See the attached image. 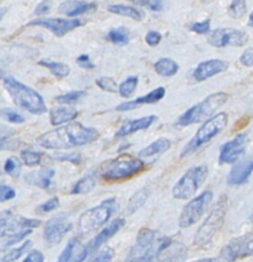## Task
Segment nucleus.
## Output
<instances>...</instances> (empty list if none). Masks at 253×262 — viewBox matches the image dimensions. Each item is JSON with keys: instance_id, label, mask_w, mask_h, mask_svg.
Instances as JSON below:
<instances>
[{"instance_id": "nucleus-1", "label": "nucleus", "mask_w": 253, "mask_h": 262, "mask_svg": "<svg viewBox=\"0 0 253 262\" xmlns=\"http://www.w3.org/2000/svg\"><path fill=\"white\" fill-rule=\"evenodd\" d=\"M98 139L99 131L94 127H86L80 122H70L41 134L38 144L41 148L60 151L86 145Z\"/></svg>"}, {"instance_id": "nucleus-2", "label": "nucleus", "mask_w": 253, "mask_h": 262, "mask_svg": "<svg viewBox=\"0 0 253 262\" xmlns=\"http://www.w3.org/2000/svg\"><path fill=\"white\" fill-rule=\"evenodd\" d=\"M3 85L19 108L25 109L30 113L36 114V116L44 114L48 111L43 97L33 88L22 84L14 77H4Z\"/></svg>"}, {"instance_id": "nucleus-3", "label": "nucleus", "mask_w": 253, "mask_h": 262, "mask_svg": "<svg viewBox=\"0 0 253 262\" xmlns=\"http://www.w3.org/2000/svg\"><path fill=\"white\" fill-rule=\"evenodd\" d=\"M145 168V163L142 158H136L131 154L123 153L113 160L106 161L102 165L101 178L106 181H122L133 178L136 173L142 172Z\"/></svg>"}, {"instance_id": "nucleus-4", "label": "nucleus", "mask_w": 253, "mask_h": 262, "mask_svg": "<svg viewBox=\"0 0 253 262\" xmlns=\"http://www.w3.org/2000/svg\"><path fill=\"white\" fill-rule=\"evenodd\" d=\"M229 100V95L226 93H213L204 98L202 102L197 103L196 106L191 107L179 117L176 124L179 126H191V125L199 124L206 120L211 119L216 111L221 108Z\"/></svg>"}, {"instance_id": "nucleus-5", "label": "nucleus", "mask_w": 253, "mask_h": 262, "mask_svg": "<svg viewBox=\"0 0 253 262\" xmlns=\"http://www.w3.org/2000/svg\"><path fill=\"white\" fill-rule=\"evenodd\" d=\"M117 211V200L116 198H108L99 203L98 206L93 208H89L84 214L80 216L79 222H77V229H79L80 235L85 237L91 232L97 231L102 226L109 221L112 215Z\"/></svg>"}, {"instance_id": "nucleus-6", "label": "nucleus", "mask_w": 253, "mask_h": 262, "mask_svg": "<svg viewBox=\"0 0 253 262\" xmlns=\"http://www.w3.org/2000/svg\"><path fill=\"white\" fill-rule=\"evenodd\" d=\"M226 211H228V197L221 195L217 203L211 210L210 215L207 216L203 224L197 230L196 237H194V246L204 247L212 241L213 237L223 227L226 217Z\"/></svg>"}, {"instance_id": "nucleus-7", "label": "nucleus", "mask_w": 253, "mask_h": 262, "mask_svg": "<svg viewBox=\"0 0 253 262\" xmlns=\"http://www.w3.org/2000/svg\"><path fill=\"white\" fill-rule=\"evenodd\" d=\"M228 121L229 117L225 112H220V113L217 114H213L211 119L206 120L204 124L198 129V131L194 134L193 138L189 140V143L184 147L180 157L189 156V154L194 153V152L198 151L199 148H202L204 144L212 140L215 136H217L218 134L225 129L226 125H228Z\"/></svg>"}, {"instance_id": "nucleus-8", "label": "nucleus", "mask_w": 253, "mask_h": 262, "mask_svg": "<svg viewBox=\"0 0 253 262\" xmlns=\"http://www.w3.org/2000/svg\"><path fill=\"white\" fill-rule=\"evenodd\" d=\"M207 176H208V167L206 165H198L189 168L172 188V197L179 200H185L194 197L206 181Z\"/></svg>"}, {"instance_id": "nucleus-9", "label": "nucleus", "mask_w": 253, "mask_h": 262, "mask_svg": "<svg viewBox=\"0 0 253 262\" xmlns=\"http://www.w3.org/2000/svg\"><path fill=\"white\" fill-rule=\"evenodd\" d=\"M212 198L213 193L211 190H204L203 193L189 200V203L184 206L181 214H180L179 226L185 229V227L193 226L194 224H197L208 210Z\"/></svg>"}, {"instance_id": "nucleus-10", "label": "nucleus", "mask_w": 253, "mask_h": 262, "mask_svg": "<svg viewBox=\"0 0 253 262\" xmlns=\"http://www.w3.org/2000/svg\"><path fill=\"white\" fill-rule=\"evenodd\" d=\"M220 256L226 262H234L237 259L253 256V230L232 239L224 247Z\"/></svg>"}, {"instance_id": "nucleus-11", "label": "nucleus", "mask_w": 253, "mask_h": 262, "mask_svg": "<svg viewBox=\"0 0 253 262\" xmlns=\"http://www.w3.org/2000/svg\"><path fill=\"white\" fill-rule=\"evenodd\" d=\"M72 222L70 221L65 214H58L53 216L52 219L48 220L45 227H44V241L47 242L48 246H57L63 238L66 237L68 231H71Z\"/></svg>"}, {"instance_id": "nucleus-12", "label": "nucleus", "mask_w": 253, "mask_h": 262, "mask_svg": "<svg viewBox=\"0 0 253 262\" xmlns=\"http://www.w3.org/2000/svg\"><path fill=\"white\" fill-rule=\"evenodd\" d=\"M82 21L79 18H45V17H41V18H36L28 22L27 26H40V27L49 30L58 38H62L68 33L74 31L75 28L80 27Z\"/></svg>"}, {"instance_id": "nucleus-13", "label": "nucleus", "mask_w": 253, "mask_h": 262, "mask_svg": "<svg viewBox=\"0 0 253 262\" xmlns=\"http://www.w3.org/2000/svg\"><path fill=\"white\" fill-rule=\"evenodd\" d=\"M248 43V35L237 28H216L210 34L208 44L216 48L224 46H243Z\"/></svg>"}, {"instance_id": "nucleus-14", "label": "nucleus", "mask_w": 253, "mask_h": 262, "mask_svg": "<svg viewBox=\"0 0 253 262\" xmlns=\"http://www.w3.org/2000/svg\"><path fill=\"white\" fill-rule=\"evenodd\" d=\"M248 141H249V138L247 134H239L234 139L224 144L220 149V154H218V163L230 165V163L237 162L244 154Z\"/></svg>"}, {"instance_id": "nucleus-15", "label": "nucleus", "mask_w": 253, "mask_h": 262, "mask_svg": "<svg viewBox=\"0 0 253 262\" xmlns=\"http://www.w3.org/2000/svg\"><path fill=\"white\" fill-rule=\"evenodd\" d=\"M229 68V63L223 60H210L206 62L199 63L193 71V78L196 81H206L208 78L218 75L221 72H225Z\"/></svg>"}, {"instance_id": "nucleus-16", "label": "nucleus", "mask_w": 253, "mask_h": 262, "mask_svg": "<svg viewBox=\"0 0 253 262\" xmlns=\"http://www.w3.org/2000/svg\"><path fill=\"white\" fill-rule=\"evenodd\" d=\"M166 95V89L164 86L155 88L152 92L148 93V94L143 95V97L136 98L134 100H128V102L121 103L120 106H117L116 111L118 112H126V111H133V109L139 108V107L145 106V104H154L158 103L160 100H162Z\"/></svg>"}, {"instance_id": "nucleus-17", "label": "nucleus", "mask_w": 253, "mask_h": 262, "mask_svg": "<svg viewBox=\"0 0 253 262\" xmlns=\"http://www.w3.org/2000/svg\"><path fill=\"white\" fill-rule=\"evenodd\" d=\"M253 172V154L243 158L242 161H237L228 176L229 185H242L247 183L249 176Z\"/></svg>"}, {"instance_id": "nucleus-18", "label": "nucleus", "mask_w": 253, "mask_h": 262, "mask_svg": "<svg viewBox=\"0 0 253 262\" xmlns=\"http://www.w3.org/2000/svg\"><path fill=\"white\" fill-rule=\"evenodd\" d=\"M123 225H125V220L123 219H116L112 222H109L104 229L101 230V232H98V234L87 243V248H89L90 253L98 251L103 244H106L109 239L113 238L114 235L122 229Z\"/></svg>"}, {"instance_id": "nucleus-19", "label": "nucleus", "mask_w": 253, "mask_h": 262, "mask_svg": "<svg viewBox=\"0 0 253 262\" xmlns=\"http://www.w3.org/2000/svg\"><path fill=\"white\" fill-rule=\"evenodd\" d=\"M89 254L87 244H82L77 238H72L68 241L57 262H84Z\"/></svg>"}, {"instance_id": "nucleus-20", "label": "nucleus", "mask_w": 253, "mask_h": 262, "mask_svg": "<svg viewBox=\"0 0 253 262\" xmlns=\"http://www.w3.org/2000/svg\"><path fill=\"white\" fill-rule=\"evenodd\" d=\"M40 220L35 219H27V217H12L2 229H0V238H7L9 235L17 234L19 231L28 229H35V227L40 226Z\"/></svg>"}, {"instance_id": "nucleus-21", "label": "nucleus", "mask_w": 253, "mask_h": 262, "mask_svg": "<svg viewBox=\"0 0 253 262\" xmlns=\"http://www.w3.org/2000/svg\"><path fill=\"white\" fill-rule=\"evenodd\" d=\"M97 9L96 3L82 2V0H65L59 6V12L68 18H76L82 14L90 13Z\"/></svg>"}, {"instance_id": "nucleus-22", "label": "nucleus", "mask_w": 253, "mask_h": 262, "mask_svg": "<svg viewBox=\"0 0 253 262\" xmlns=\"http://www.w3.org/2000/svg\"><path fill=\"white\" fill-rule=\"evenodd\" d=\"M157 120L155 116H145L140 117V119L136 120H129L125 124H122V126L117 130L116 133V138H126V136L131 135V134H135L136 131H142V130H147L154 124V121Z\"/></svg>"}, {"instance_id": "nucleus-23", "label": "nucleus", "mask_w": 253, "mask_h": 262, "mask_svg": "<svg viewBox=\"0 0 253 262\" xmlns=\"http://www.w3.org/2000/svg\"><path fill=\"white\" fill-rule=\"evenodd\" d=\"M171 145L172 143L170 139L160 138L153 141L152 144H149L148 147L143 148L139 152V158H142V160H152V158L160 157L161 154H164L165 152L169 151L171 148Z\"/></svg>"}, {"instance_id": "nucleus-24", "label": "nucleus", "mask_w": 253, "mask_h": 262, "mask_svg": "<svg viewBox=\"0 0 253 262\" xmlns=\"http://www.w3.org/2000/svg\"><path fill=\"white\" fill-rule=\"evenodd\" d=\"M55 176V171L53 168L45 167L36 172H30L26 175V181L31 185L41 188V189H48L52 185L53 178Z\"/></svg>"}, {"instance_id": "nucleus-25", "label": "nucleus", "mask_w": 253, "mask_h": 262, "mask_svg": "<svg viewBox=\"0 0 253 262\" xmlns=\"http://www.w3.org/2000/svg\"><path fill=\"white\" fill-rule=\"evenodd\" d=\"M79 116L75 109L70 108V107H57V108H52L49 112L50 124L53 126H60L63 124H67L70 121H74L76 117Z\"/></svg>"}, {"instance_id": "nucleus-26", "label": "nucleus", "mask_w": 253, "mask_h": 262, "mask_svg": "<svg viewBox=\"0 0 253 262\" xmlns=\"http://www.w3.org/2000/svg\"><path fill=\"white\" fill-rule=\"evenodd\" d=\"M107 9L111 13L117 14V16L128 17V18L135 19V21H142L144 18V12L142 9L135 8V7L131 6H126V4H112Z\"/></svg>"}, {"instance_id": "nucleus-27", "label": "nucleus", "mask_w": 253, "mask_h": 262, "mask_svg": "<svg viewBox=\"0 0 253 262\" xmlns=\"http://www.w3.org/2000/svg\"><path fill=\"white\" fill-rule=\"evenodd\" d=\"M148 198H149V189H148L147 187L140 188L138 192L134 193V194L131 195L130 199H129L128 206H126V212H128V215L135 214L139 208H142L143 206L145 205Z\"/></svg>"}, {"instance_id": "nucleus-28", "label": "nucleus", "mask_w": 253, "mask_h": 262, "mask_svg": "<svg viewBox=\"0 0 253 262\" xmlns=\"http://www.w3.org/2000/svg\"><path fill=\"white\" fill-rule=\"evenodd\" d=\"M39 65L45 67L47 70H49L50 73L54 75L58 80L66 78L70 73H71V68H70V66L62 62H55V61H50V60H40L39 61Z\"/></svg>"}, {"instance_id": "nucleus-29", "label": "nucleus", "mask_w": 253, "mask_h": 262, "mask_svg": "<svg viewBox=\"0 0 253 262\" xmlns=\"http://www.w3.org/2000/svg\"><path fill=\"white\" fill-rule=\"evenodd\" d=\"M154 71L162 77H172L179 71V65L171 58H161L154 63Z\"/></svg>"}, {"instance_id": "nucleus-30", "label": "nucleus", "mask_w": 253, "mask_h": 262, "mask_svg": "<svg viewBox=\"0 0 253 262\" xmlns=\"http://www.w3.org/2000/svg\"><path fill=\"white\" fill-rule=\"evenodd\" d=\"M97 187V179L94 175H86L75 183L71 194H87Z\"/></svg>"}, {"instance_id": "nucleus-31", "label": "nucleus", "mask_w": 253, "mask_h": 262, "mask_svg": "<svg viewBox=\"0 0 253 262\" xmlns=\"http://www.w3.org/2000/svg\"><path fill=\"white\" fill-rule=\"evenodd\" d=\"M31 242L27 241L25 242L23 244H21L19 247H17V248H12L9 249V251H7L6 253H3L2 256H0V262H14L17 261L18 258H21L23 254L26 253V252L30 249L31 247Z\"/></svg>"}, {"instance_id": "nucleus-32", "label": "nucleus", "mask_w": 253, "mask_h": 262, "mask_svg": "<svg viewBox=\"0 0 253 262\" xmlns=\"http://www.w3.org/2000/svg\"><path fill=\"white\" fill-rule=\"evenodd\" d=\"M107 40L111 43L116 44V45H126L130 41V33L128 28L118 27L112 28L108 34H107Z\"/></svg>"}, {"instance_id": "nucleus-33", "label": "nucleus", "mask_w": 253, "mask_h": 262, "mask_svg": "<svg viewBox=\"0 0 253 262\" xmlns=\"http://www.w3.org/2000/svg\"><path fill=\"white\" fill-rule=\"evenodd\" d=\"M138 84H139V78L136 77V76H130V77H128L125 81H122L120 84V86H118V94L122 98H125V99H129V98H131L134 95L136 88H138Z\"/></svg>"}, {"instance_id": "nucleus-34", "label": "nucleus", "mask_w": 253, "mask_h": 262, "mask_svg": "<svg viewBox=\"0 0 253 262\" xmlns=\"http://www.w3.org/2000/svg\"><path fill=\"white\" fill-rule=\"evenodd\" d=\"M21 158L22 162L25 163L28 167H35V166L40 165L41 158H43V154L38 151H34V149H23L21 152Z\"/></svg>"}, {"instance_id": "nucleus-35", "label": "nucleus", "mask_w": 253, "mask_h": 262, "mask_svg": "<svg viewBox=\"0 0 253 262\" xmlns=\"http://www.w3.org/2000/svg\"><path fill=\"white\" fill-rule=\"evenodd\" d=\"M85 95H86V92H84V90H75V92L58 95V97H55V100L58 103H60V104H74V103H77L79 100H81Z\"/></svg>"}, {"instance_id": "nucleus-36", "label": "nucleus", "mask_w": 253, "mask_h": 262, "mask_svg": "<svg viewBox=\"0 0 253 262\" xmlns=\"http://www.w3.org/2000/svg\"><path fill=\"white\" fill-rule=\"evenodd\" d=\"M247 13V3L245 0H233L229 6V14L233 18H242Z\"/></svg>"}, {"instance_id": "nucleus-37", "label": "nucleus", "mask_w": 253, "mask_h": 262, "mask_svg": "<svg viewBox=\"0 0 253 262\" xmlns=\"http://www.w3.org/2000/svg\"><path fill=\"white\" fill-rule=\"evenodd\" d=\"M21 168L22 163L17 157H9V158H7L6 163H4V171H6V173H8L9 176H12V178L19 176Z\"/></svg>"}, {"instance_id": "nucleus-38", "label": "nucleus", "mask_w": 253, "mask_h": 262, "mask_svg": "<svg viewBox=\"0 0 253 262\" xmlns=\"http://www.w3.org/2000/svg\"><path fill=\"white\" fill-rule=\"evenodd\" d=\"M96 84H97V86L101 88L103 92H108V93H117L118 92L117 82L114 81V78H112V77L102 76V77L97 78Z\"/></svg>"}, {"instance_id": "nucleus-39", "label": "nucleus", "mask_w": 253, "mask_h": 262, "mask_svg": "<svg viewBox=\"0 0 253 262\" xmlns=\"http://www.w3.org/2000/svg\"><path fill=\"white\" fill-rule=\"evenodd\" d=\"M53 158L60 162H71L74 165H80L82 162V156L76 152H72V153H62V152H57V153L53 154Z\"/></svg>"}, {"instance_id": "nucleus-40", "label": "nucleus", "mask_w": 253, "mask_h": 262, "mask_svg": "<svg viewBox=\"0 0 253 262\" xmlns=\"http://www.w3.org/2000/svg\"><path fill=\"white\" fill-rule=\"evenodd\" d=\"M0 116L3 117L6 121L11 122V124H23V122H25V117L11 108L0 109Z\"/></svg>"}, {"instance_id": "nucleus-41", "label": "nucleus", "mask_w": 253, "mask_h": 262, "mask_svg": "<svg viewBox=\"0 0 253 262\" xmlns=\"http://www.w3.org/2000/svg\"><path fill=\"white\" fill-rule=\"evenodd\" d=\"M31 232H33V229L23 230V231L17 232V234L9 235V237H7L6 241L3 242V248H8V247H12V246H14V244L19 243V242L23 241V239H25L27 235H30Z\"/></svg>"}, {"instance_id": "nucleus-42", "label": "nucleus", "mask_w": 253, "mask_h": 262, "mask_svg": "<svg viewBox=\"0 0 253 262\" xmlns=\"http://www.w3.org/2000/svg\"><path fill=\"white\" fill-rule=\"evenodd\" d=\"M191 31L198 34V35H206L211 31V19L207 18L202 22H196L191 26Z\"/></svg>"}, {"instance_id": "nucleus-43", "label": "nucleus", "mask_w": 253, "mask_h": 262, "mask_svg": "<svg viewBox=\"0 0 253 262\" xmlns=\"http://www.w3.org/2000/svg\"><path fill=\"white\" fill-rule=\"evenodd\" d=\"M21 145L19 139H13L11 136H4L0 138V151H14Z\"/></svg>"}, {"instance_id": "nucleus-44", "label": "nucleus", "mask_w": 253, "mask_h": 262, "mask_svg": "<svg viewBox=\"0 0 253 262\" xmlns=\"http://www.w3.org/2000/svg\"><path fill=\"white\" fill-rule=\"evenodd\" d=\"M114 251L112 248L102 249L101 252L97 253V256L93 257V259H90V262H111L113 259Z\"/></svg>"}, {"instance_id": "nucleus-45", "label": "nucleus", "mask_w": 253, "mask_h": 262, "mask_svg": "<svg viewBox=\"0 0 253 262\" xmlns=\"http://www.w3.org/2000/svg\"><path fill=\"white\" fill-rule=\"evenodd\" d=\"M58 207H59V199H58L57 197H54L50 198V199L47 200L45 203H43V205L39 207V211L43 212V214H48V212L55 211Z\"/></svg>"}, {"instance_id": "nucleus-46", "label": "nucleus", "mask_w": 253, "mask_h": 262, "mask_svg": "<svg viewBox=\"0 0 253 262\" xmlns=\"http://www.w3.org/2000/svg\"><path fill=\"white\" fill-rule=\"evenodd\" d=\"M16 197V190L9 185L0 184V203L11 200Z\"/></svg>"}, {"instance_id": "nucleus-47", "label": "nucleus", "mask_w": 253, "mask_h": 262, "mask_svg": "<svg viewBox=\"0 0 253 262\" xmlns=\"http://www.w3.org/2000/svg\"><path fill=\"white\" fill-rule=\"evenodd\" d=\"M157 257L154 254H129L128 259L125 262H154Z\"/></svg>"}, {"instance_id": "nucleus-48", "label": "nucleus", "mask_w": 253, "mask_h": 262, "mask_svg": "<svg viewBox=\"0 0 253 262\" xmlns=\"http://www.w3.org/2000/svg\"><path fill=\"white\" fill-rule=\"evenodd\" d=\"M76 62L77 65H79L81 68H84V70H94V68H96V65L91 62V60H90V57L87 54L79 55Z\"/></svg>"}, {"instance_id": "nucleus-49", "label": "nucleus", "mask_w": 253, "mask_h": 262, "mask_svg": "<svg viewBox=\"0 0 253 262\" xmlns=\"http://www.w3.org/2000/svg\"><path fill=\"white\" fill-rule=\"evenodd\" d=\"M240 63L245 67H253V48L245 49L239 58Z\"/></svg>"}, {"instance_id": "nucleus-50", "label": "nucleus", "mask_w": 253, "mask_h": 262, "mask_svg": "<svg viewBox=\"0 0 253 262\" xmlns=\"http://www.w3.org/2000/svg\"><path fill=\"white\" fill-rule=\"evenodd\" d=\"M161 40H162V35L157 31H149L145 35V43L149 46H157L161 43Z\"/></svg>"}, {"instance_id": "nucleus-51", "label": "nucleus", "mask_w": 253, "mask_h": 262, "mask_svg": "<svg viewBox=\"0 0 253 262\" xmlns=\"http://www.w3.org/2000/svg\"><path fill=\"white\" fill-rule=\"evenodd\" d=\"M50 8H52V6H50L49 2H48V0H44V2H41V3L36 7L35 11H34V13H35L36 16L43 17V16H45V14L49 13Z\"/></svg>"}, {"instance_id": "nucleus-52", "label": "nucleus", "mask_w": 253, "mask_h": 262, "mask_svg": "<svg viewBox=\"0 0 253 262\" xmlns=\"http://www.w3.org/2000/svg\"><path fill=\"white\" fill-rule=\"evenodd\" d=\"M44 259H45L44 254L40 251H38V249H34L22 262H44Z\"/></svg>"}, {"instance_id": "nucleus-53", "label": "nucleus", "mask_w": 253, "mask_h": 262, "mask_svg": "<svg viewBox=\"0 0 253 262\" xmlns=\"http://www.w3.org/2000/svg\"><path fill=\"white\" fill-rule=\"evenodd\" d=\"M147 7L153 12H162L165 8L164 0H148Z\"/></svg>"}, {"instance_id": "nucleus-54", "label": "nucleus", "mask_w": 253, "mask_h": 262, "mask_svg": "<svg viewBox=\"0 0 253 262\" xmlns=\"http://www.w3.org/2000/svg\"><path fill=\"white\" fill-rule=\"evenodd\" d=\"M13 217V214L9 210H6V211H0V229L9 221V220Z\"/></svg>"}, {"instance_id": "nucleus-55", "label": "nucleus", "mask_w": 253, "mask_h": 262, "mask_svg": "<svg viewBox=\"0 0 253 262\" xmlns=\"http://www.w3.org/2000/svg\"><path fill=\"white\" fill-rule=\"evenodd\" d=\"M12 134V129H9L6 125L0 124V138H4V136H8Z\"/></svg>"}, {"instance_id": "nucleus-56", "label": "nucleus", "mask_w": 253, "mask_h": 262, "mask_svg": "<svg viewBox=\"0 0 253 262\" xmlns=\"http://www.w3.org/2000/svg\"><path fill=\"white\" fill-rule=\"evenodd\" d=\"M191 262H216L215 258H201V259H194Z\"/></svg>"}, {"instance_id": "nucleus-57", "label": "nucleus", "mask_w": 253, "mask_h": 262, "mask_svg": "<svg viewBox=\"0 0 253 262\" xmlns=\"http://www.w3.org/2000/svg\"><path fill=\"white\" fill-rule=\"evenodd\" d=\"M7 13V8H0V21L3 19V17L6 16Z\"/></svg>"}, {"instance_id": "nucleus-58", "label": "nucleus", "mask_w": 253, "mask_h": 262, "mask_svg": "<svg viewBox=\"0 0 253 262\" xmlns=\"http://www.w3.org/2000/svg\"><path fill=\"white\" fill-rule=\"evenodd\" d=\"M248 26L253 27V11H252V13L249 14V19H248Z\"/></svg>"}, {"instance_id": "nucleus-59", "label": "nucleus", "mask_w": 253, "mask_h": 262, "mask_svg": "<svg viewBox=\"0 0 253 262\" xmlns=\"http://www.w3.org/2000/svg\"><path fill=\"white\" fill-rule=\"evenodd\" d=\"M131 2H135V3H139V4H147L148 0H131Z\"/></svg>"}, {"instance_id": "nucleus-60", "label": "nucleus", "mask_w": 253, "mask_h": 262, "mask_svg": "<svg viewBox=\"0 0 253 262\" xmlns=\"http://www.w3.org/2000/svg\"><path fill=\"white\" fill-rule=\"evenodd\" d=\"M2 77H4V72L2 70H0V78H2Z\"/></svg>"}, {"instance_id": "nucleus-61", "label": "nucleus", "mask_w": 253, "mask_h": 262, "mask_svg": "<svg viewBox=\"0 0 253 262\" xmlns=\"http://www.w3.org/2000/svg\"><path fill=\"white\" fill-rule=\"evenodd\" d=\"M252 221H253V216H252Z\"/></svg>"}]
</instances>
